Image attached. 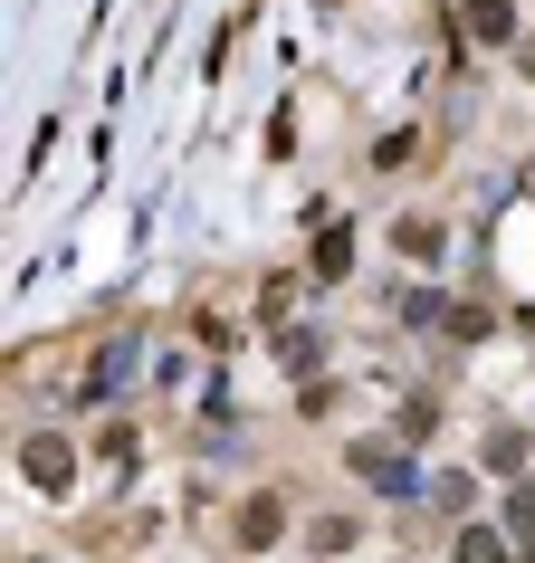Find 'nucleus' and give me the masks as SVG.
<instances>
[{
	"label": "nucleus",
	"instance_id": "12",
	"mask_svg": "<svg viewBox=\"0 0 535 563\" xmlns=\"http://www.w3.org/2000/svg\"><path fill=\"white\" fill-rule=\"evenodd\" d=\"M430 516H440V526L488 516V468H440V477H430Z\"/></svg>",
	"mask_w": 535,
	"mask_h": 563
},
{
	"label": "nucleus",
	"instance_id": "18",
	"mask_svg": "<svg viewBox=\"0 0 535 563\" xmlns=\"http://www.w3.org/2000/svg\"><path fill=\"white\" fill-rule=\"evenodd\" d=\"M268 563H277V554H268Z\"/></svg>",
	"mask_w": 535,
	"mask_h": 563
},
{
	"label": "nucleus",
	"instance_id": "13",
	"mask_svg": "<svg viewBox=\"0 0 535 563\" xmlns=\"http://www.w3.org/2000/svg\"><path fill=\"white\" fill-rule=\"evenodd\" d=\"M488 334H498V306L488 297H449L440 306V344H488Z\"/></svg>",
	"mask_w": 535,
	"mask_h": 563
},
{
	"label": "nucleus",
	"instance_id": "4",
	"mask_svg": "<svg viewBox=\"0 0 535 563\" xmlns=\"http://www.w3.org/2000/svg\"><path fill=\"white\" fill-rule=\"evenodd\" d=\"M345 277H354V220H345L335 201H316V210H306V287L335 297Z\"/></svg>",
	"mask_w": 535,
	"mask_h": 563
},
{
	"label": "nucleus",
	"instance_id": "15",
	"mask_svg": "<svg viewBox=\"0 0 535 563\" xmlns=\"http://www.w3.org/2000/svg\"><path fill=\"white\" fill-rule=\"evenodd\" d=\"M430 430H440V401H430V391H412V401H402V411H392V440H430Z\"/></svg>",
	"mask_w": 535,
	"mask_h": 563
},
{
	"label": "nucleus",
	"instance_id": "10",
	"mask_svg": "<svg viewBox=\"0 0 535 563\" xmlns=\"http://www.w3.org/2000/svg\"><path fill=\"white\" fill-rule=\"evenodd\" d=\"M430 163V124H383L373 144H363V173L373 181H402V173H421Z\"/></svg>",
	"mask_w": 535,
	"mask_h": 563
},
{
	"label": "nucleus",
	"instance_id": "1",
	"mask_svg": "<svg viewBox=\"0 0 535 563\" xmlns=\"http://www.w3.org/2000/svg\"><path fill=\"white\" fill-rule=\"evenodd\" d=\"M306 534V506L287 477H259V487H239L230 506H220V544H230V563H268V554H287Z\"/></svg>",
	"mask_w": 535,
	"mask_h": 563
},
{
	"label": "nucleus",
	"instance_id": "6",
	"mask_svg": "<svg viewBox=\"0 0 535 563\" xmlns=\"http://www.w3.org/2000/svg\"><path fill=\"white\" fill-rule=\"evenodd\" d=\"M392 258L402 267H421V277H440L449 267V249H459V230H449V210H392Z\"/></svg>",
	"mask_w": 535,
	"mask_h": 563
},
{
	"label": "nucleus",
	"instance_id": "14",
	"mask_svg": "<svg viewBox=\"0 0 535 563\" xmlns=\"http://www.w3.org/2000/svg\"><path fill=\"white\" fill-rule=\"evenodd\" d=\"M498 516H506V534H516V544H535V468H526V477H506Z\"/></svg>",
	"mask_w": 535,
	"mask_h": 563
},
{
	"label": "nucleus",
	"instance_id": "3",
	"mask_svg": "<svg viewBox=\"0 0 535 563\" xmlns=\"http://www.w3.org/2000/svg\"><path fill=\"white\" fill-rule=\"evenodd\" d=\"M335 459H345V477H354V487H373L383 506H430V477H421L412 440H392V430H345V440H335Z\"/></svg>",
	"mask_w": 535,
	"mask_h": 563
},
{
	"label": "nucleus",
	"instance_id": "8",
	"mask_svg": "<svg viewBox=\"0 0 535 563\" xmlns=\"http://www.w3.org/2000/svg\"><path fill=\"white\" fill-rule=\"evenodd\" d=\"M87 449H96V477H134V468H144V420H134V411L87 420Z\"/></svg>",
	"mask_w": 535,
	"mask_h": 563
},
{
	"label": "nucleus",
	"instance_id": "11",
	"mask_svg": "<svg viewBox=\"0 0 535 563\" xmlns=\"http://www.w3.org/2000/svg\"><path fill=\"white\" fill-rule=\"evenodd\" d=\"M478 468L498 477V487H506V477H526L535 468V430H526V420H488V430H478Z\"/></svg>",
	"mask_w": 535,
	"mask_h": 563
},
{
	"label": "nucleus",
	"instance_id": "5",
	"mask_svg": "<svg viewBox=\"0 0 535 563\" xmlns=\"http://www.w3.org/2000/svg\"><path fill=\"white\" fill-rule=\"evenodd\" d=\"M449 30H459V48H478V58H516V38L535 30L516 0H449Z\"/></svg>",
	"mask_w": 535,
	"mask_h": 563
},
{
	"label": "nucleus",
	"instance_id": "9",
	"mask_svg": "<svg viewBox=\"0 0 535 563\" xmlns=\"http://www.w3.org/2000/svg\"><path fill=\"white\" fill-rule=\"evenodd\" d=\"M449 563H526V544H516L506 516L488 506V516H459V526H449Z\"/></svg>",
	"mask_w": 535,
	"mask_h": 563
},
{
	"label": "nucleus",
	"instance_id": "16",
	"mask_svg": "<svg viewBox=\"0 0 535 563\" xmlns=\"http://www.w3.org/2000/svg\"><path fill=\"white\" fill-rule=\"evenodd\" d=\"M516 77H526V87H535V30L516 38Z\"/></svg>",
	"mask_w": 535,
	"mask_h": 563
},
{
	"label": "nucleus",
	"instance_id": "7",
	"mask_svg": "<svg viewBox=\"0 0 535 563\" xmlns=\"http://www.w3.org/2000/svg\"><path fill=\"white\" fill-rule=\"evenodd\" d=\"M306 554L316 563H354L363 544H373V516H363V506H316V516H306V534H297Z\"/></svg>",
	"mask_w": 535,
	"mask_h": 563
},
{
	"label": "nucleus",
	"instance_id": "2",
	"mask_svg": "<svg viewBox=\"0 0 535 563\" xmlns=\"http://www.w3.org/2000/svg\"><path fill=\"white\" fill-rule=\"evenodd\" d=\"M96 477V449L87 430H67V420H39V430H20V487H30L39 506H77Z\"/></svg>",
	"mask_w": 535,
	"mask_h": 563
},
{
	"label": "nucleus",
	"instance_id": "17",
	"mask_svg": "<svg viewBox=\"0 0 535 563\" xmlns=\"http://www.w3.org/2000/svg\"><path fill=\"white\" fill-rule=\"evenodd\" d=\"M526 563H535V544H526Z\"/></svg>",
	"mask_w": 535,
	"mask_h": 563
}]
</instances>
